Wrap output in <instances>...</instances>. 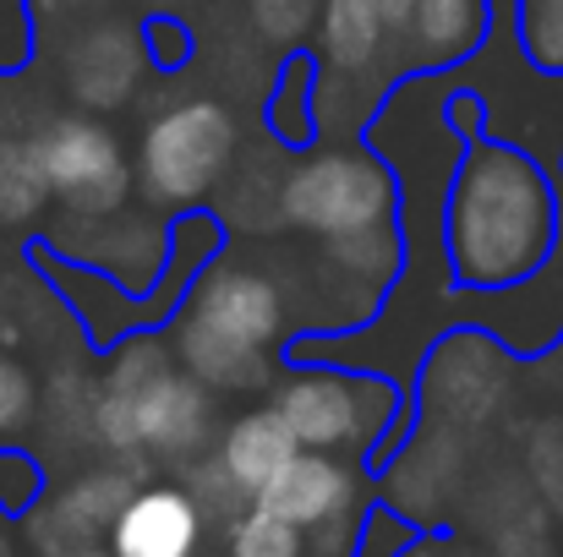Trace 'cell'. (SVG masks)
Masks as SVG:
<instances>
[{"instance_id": "obj_1", "label": "cell", "mask_w": 563, "mask_h": 557, "mask_svg": "<svg viewBox=\"0 0 563 557\" xmlns=\"http://www.w3.org/2000/svg\"><path fill=\"white\" fill-rule=\"evenodd\" d=\"M548 230H553L548 186L520 154L487 148L471 159L454 191V263L465 279L509 285L531 274L548 252Z\"/></svg>"}, {"instance_id": "obj_2", "label": "cell", "mask_w": 563, "mask_h": 557, "mask_svg": "<svg viewBox=\"0 0 563 557\" xmlns=\"http://www.w3.org/2000/svg\"><path fill=\"white\" fill-rule=\"evenodd\" d=\"M230 148H235V121L219 104H208V99L159 115L148 126V137H143V186H148V197L154 202L202 197L224 176Z\"/></svg>"}, {"instance_id": "obj_3", "label": "cell", "mask_w": 563, "mask_h": 557, "mask_svg": "<svg viewBox=\"0 0 563 557\" xmlns=\"http://www.w3.org/2000/svg\"><path fill=\"white\" fill-rule=\"evenodd\" d=\"M388 176L377 170L373 159H351V154H323L312 165H301L285 191H279V208L290 224L301 230H318V235H351V230H367L388 219Z\"/></svg>"}, {"instance_id": "obj_4", "label": "cell", "mask_w": 563, "mask_h": 557, "mask_svg": "<svg viewBox=\"0 0 563 557\" xmlns=\"http://www.w3.org/2000/svg\"><path fill=\"white\" fill-rule=\"evenodd\" d=\"M38 165H44L49 197H60L82 219L115 213L126 197V159H121L115 137L99 132L93 121H60L38 143Z\"/></svg>"}, {"instance_id": "obj_5", "label": "cell", "mask_w": 563, "mask_h": 557, "mask_svg": "<svg viewBox=\"0 0 563 557\" xmlns=\"http://www.w3.org/2000/svg\"><path fill=\"white\" fill-rule=\"evenodd\" d=\"M213 421V404L202 393V382L176 377V371H154L143 388H132V426H137V448L159 454V459H187L202 448Z\"/></svg>"}, {"instance_id": "obj_6", "label": "cell", "mask_w": 563, "mask_h": 557, "mask_svg": "<svg viewBox=\"0 0 563 557\" xmlns=\"http://www.w3.org/2000/svg\"><path fill=\"white\" fill-rule=\"evenodd\" d=\"M252 503L268 509V514H279V520L296 525V531H318V525L351 514V503H356V476H351L345 465L323 459V454H296V459H285V465L252 492Z\"/></svg>"}, {"instance_id": "obj_7", "label": "cell", "mask_w": 563, "mask_h": 557, "mask_svg": "<svg viewBox=\"0 0 563 557\" xmlns=\"http://www.w3.org/2000/svg\"><path fill=\"white\" fill-rule=\"evenodd\" d=\"M187 323L208 328L213 339L263 350V345L279 334V296H274V285H268L263 274L219 268V274H208V285L197 290Z\"/></svg>"}, {"instance_id": "obj_8", "label": "cell", "mask_w": 563, "mask_h": 557, "mask_svg": "<svg viewBox=\"0 0 563 557\" xmlns=\"http://www.w3.org/2000/svg\"><path fill=\"white\" fill-rule=\"evenodd\" d=\"M110 557H191L202 542V514L181 487H143L115 514Z\"/></svg>"}, {"instance_id": "obj_9", "label": "cell", "mask_w": 563, "mask_h": 557, "mask_svg": "<svg viewBox=\"0 0 563 557\" xmlns=\"http://www.w3.org/2000/svg\"><path fill=\"white\" fill-rule=\"evenodd\" d=\"M279 421L290 426V437L301 448H340V443H356L367 415H362V393L345 382V377H329V371H312V377H296L279 399H274Z\"/></svg>"}, {"instance_id": "obj_10", "label": "cell", "mask_w": 563, "mask_h": 557, "mask_svg": "<svg viewBox=\"0 0 563 557\" xmlns=\"http://www.w3.org/2000/svg\"><path fill=\"white\" fill-rule=\"evenodd\" d=\"M66 77H71V93L93 110H110L121 104L137 77H143V44L126 22H110V27H93L88 38L71 44L66 55Z\"/></svg>"}, {"instance_id": "obj_11", "label": "cell", "mask_w": 563, "mask_h": 557, "mask_svg": "<svg viewBox=\"0 0 563 557\" xmlns=\"http://www.w3.org/2000/svg\"><path fill=\"white\" fill-rule=\"evenodd\" d=\"M301 454V443L290 437V426L279 421V410H252V415H241L230 432H224V443H219V470L252 498L285 459H296Z\"/></svg>"}, {"instance_id": "obj_12", "label": "cell", "mask_w": 563, "mask_h": 557, "mask_svg": "<svg viewBox=\"0 0 563 557\" xmlns=\"http://www.w3.org/2000/svg\"><path fill=\"white\" fill-rule=\"evenodd\" d=\"M432 399L449 421H482L498 404V356L482 339L443 345V356L432 367Z\"/></svg>"}, {"instance_id": "obj_13", "label": "cell", "mask_w": 563, "mask_h": 557, "mask_svg": "<svg viewBox=\"0 0 563 557\" xmlns=\"http://www.w3.org/2000/svg\"><path fill=\"white\" fill-rule=\"evenodd\" d=\"M181 356L197 371V382H208V388H257V382H268V356L263 350L213 339L197 323H181Z\"/></svg>"}, {"instance_id": "obj_14", "label": "cell", "mask_w": 563, "mask_h": 557, "mask_svg": "<svg viewBox=\"0 0 563 557\" xmlns=\"http://www.w3.org/2000/svg\"><path fill=\"white\" fill-rule=\"evenodd\" d=\"M377 22L373 0H323V55L345 71H362L377 55Z\"/></svg>"}, {"instance_id": "obj_15", "label": "cell", "mask_w": 563, "mask_h": 557, "mask_svg": "<svg viewBox=\"0 0 563 557\" xmlns=\"http://www.w3.org/2000/svg\"><path fill=\"white\" fill-rule=\"evenodd\" d=\"M49 186L38 165V143H0V230L22 224L44 208Z\"/></svg>"}, {"instance_id": "obj_16", "label": "cell", "mask_w": 563, "mask_h": 557, "mask_svg": "<svg viewBox=\"0 0 563 557\" xmlns=\"http://www.w3.org/2000/svg\"><path fill=\"white\" fill-rule=\"evenodd\" d=\"M224 557H307V542L296 525H285L279 514L246 503L230 525H224Z\"/></svg>"}, {"instance_id": "obj_17", "label": "cell", "mask_w": 563, "mask_h": 557, "mask_svg": "<svg viewBox=\"0 0 563 557\" xmlns=\"http://www.w3.org/2000/svg\"><path fill=\"white\" fill-rule=\"evenodd\" d=\"M410 27L432 55L465 49L482 27V0H410Z\"/></svg>"}, {"instance_id": "obj_18", "label": "cell", "mask_w": 563, "mask_h": 557, "mask_svg": "<svg viewBox=\"0 0 563 557\" xmlns=\"http://www.w3.org/2000/svg\"><path fill=\"white\" fill-rule=\"evenodd\" d=\"M329 252H334V263H345L356 274H373V279H383L394 268V235H388V224H367V230L334 235Z\"/></svg>"}, {"instance_id": "obj_19", "label": "cell", "mask_w": 563, "mask_h": 557, "mask_svg": "<svg viewBox=\"0 0 563 557\" xmlns=\"http://www.w3.org/2000/svg\"><path fill=\"white\" fill-rule=\"evenodd\" d=\"M187 498H191V509L202 514V525H208V520H224V525H230V520L252 503V498H246V492H241V487H235L224 470H219V459H213V465H202V470L191 476Z\"/></svg>"}, {"instance_id": "obj_20", "label": "cell", "mask_w": 563, "mask_h": 557, "mask_svg": "<svg viewBox=\"0 0 563 557\" xmlns=\"http://www.w3.org/2000/svg\"><path fill=\"white\" fill-rule=\"evenodd\" d=\"M526 38L542 66H563V0H526Z\"/></svg>"}, {"instance_id": "obj_21", "label": "cell", "mask_w": 563, "mask_h": 557, "mask_svg": "<svg viewBox=\"0 0 563 557\" xmlns=\"http://www.w3.org/2000/svg\"><path fill=\"white\" fill-rule=\"evenodd\" d=\"M33 415V382L11 356H0V432L22 426Z\"/></svg>"}, {"instance_id": "obj_22", "label": "cell", "mask_w": 563, "mask_h": 557, "mask_svg": "<svg viewBox=\"0 0 563 557\" xmlns=\"http://www.w3.org/2000/svg\"><path fill=\"white\" fill-rule=\"evenodd\" d=\"M257 16H263V27H268L274 38H301L307 22L318 16V5H312V0H263Z\"/></svg>"}, {"instance_id": "obj_23", "label": "cell", "mask_w": 563, "mask_h": 557, "mask_svg": "<svg viewBox=\"0 0 563 557\" xmlns=\"http://www.w3.org/2000/svg\"><path fill=\"white\" fill-rule=\"evenodd\" d=\"M27 492H33V487H22V481H16V465H5V454H0V503H5V509H27Z\"/></svg>"}, {"instance_id": "obj_24", "label": "cell", "mask_w": 563, "mask_h": 557, "mask_svg": "<svg viewBox=\"0 0 563 557\" xmlns=\"http://www.w3.org/2000/svg\"><path fill=\"white\" fill-rule=\"evenodd\" d=\"M377 22H388V27H405L410 22V0H373Z\"/></svg>"}, {"instance_id": "obj_25", "label": "cell", "mask_w": 563, "mask_h": 557, "mask_svg": "<svg viewBox=\"0 0 563 557\" xmlns=\"http://www.w3.org/2000/svg\"><path fill=\"white\" fill-rule=\"evenodd\" d=\"M60 557H110V547H93L88 542V547H71V553H60Z\"/></svg>"}, {"instance_id": "obj_26", "label": "cell", "mask_w": 563, "mask_h": 557, "mask_svg": "<svg viewBox=\"0 0 563 557\" xmlns=\"http://www.w3.org/2000/svg\"><path fill=\"white\" fill-rule=\"evenodd\" d=\"M0 557H11V536L5 531H0Z\"/></svg>"}, {"instance_id": "obj_27", "label": "cell", "mask_w": 563, "mask_h": 557, "mask_svg": "<svg viewBox=\"0 0 563 557\" xmlns=\"http://www.w3.org/2000/svg\"><path fill=\"white\" fill-rule=\"evenodd\" d=\"M257 5H263V0H257Z\"/></svg>"}]
</instances>
